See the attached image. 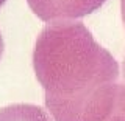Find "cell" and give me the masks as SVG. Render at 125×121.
<instances>
[{"instance_id": "7", "label": "cell", "mask_w": 125, "mask_h": 121, "mask_svg": "<svg viewBox=\"0 0 125 121\" xmlns=\"http://www.w3.org/2000/svg\"><path fill=\"white\" fill-rule=\"evenodd\" d=\"M124 113H125V95H124Z\"/></svg>"}, {"instance_id": "6", "label": "cell", "mask_w": 125, "mask_h": 121, "mask_svg": "<svg viewBox=\"0 0 125 121\" xmlns=\"http://www.w3.org/2000/svg\"><path fill=\"white\" fill-rule=\"evenodd\" d=\"M2 56H3V37L0 33V61H2Z\"/></svg>"}, {"instance_id": "8", "label": "cell", "mask_w": 125, "mask_h": 121, "mask_svg": "<svg viewBox=\"0 0 125 121\" xmlns=\"http://www.w3.org/2000/svg\"><path fill=\"white\" fill-rule=\"evenodd\" d=\"M3 3H5V0H0V6H2V5H3Z\"/></svg>"}, {"instance_id": "3", "label": "cell", "mask_w": 125, "mask_h": 121, "mask_svg": "<svg viewBox=\"0 0 125 121\" xmlns=\"http://www.w3.org/2000/svg\"><path fill=\"white\" fill-rule=\"evenodd\" d=\"M0 121H52V118L39 106L19 103L0 109Z\"/></svg>"}, {"instance_id": "5", "label": "cell", "mask_w": 125, "mask_h": 121, "mask_svg": "<svg viewBox=\"0 0 125 121\" xmlns=\"http://www.w3.org/2000/svg\"><path fill=\"white\" fill-rule=\"evenodd\" d=\"M120 11H122V20L125 25V0H120Z\"/></svg>"}, {"instance_id": "9", "label": "cell", "mask_w": 125, "mask_h": 121, "mask_svg": "<svg viewBox=\"0 0 125 121\" xmlns=\"http://www.w3.org/2000/svg\"><path fill=\"white\" fill-rule=\"evenodd\" d=\"M124 75H125V61H124Z\"/></svg>"}, {"instance_id": "2", "label": "cell", "mask_w": 125, "mask_h": 121, "mask_svg": "<svg viewBox=\"0 0 125 121\" xmlns=\"http://www.w3.org/2000/svg\"><path fill=\"white\" fill-rule=\"evenodd\" d=\"M34 14L44 22L75 20L92 14L106 0H27Z\"/></svg>"}, {"instance_id": "4", "label": "cell", "mask_w": 125, "mask_h": 121, "mask_svg": "<svg viewBox=\"0 0 125 121\" xmlns=\"http://www.w3.org/2000/svg\"><path fill=\"white\" fill-rule=\"evenodd\" d=\"M124 95H125V89H124V93L120 96L119 103H117L116 109L111 112V115L108 116L105 121H125V113H124Z\"/></svg>"}, {"instance_id": "1", "label": "cell", "mask_w": 125, "mask_h": 121, "mask_svg": "<svg viewBox=\"0 0 125 121\" xmlns=\"http://www.w3.org/2000/svg\"><path fill=\"white\" fill-rule=\"evenodd\" d=\"M33 68L55 121H105L125 85L119 64L81 22H50L36 39Z\"/></svg>"}]
</instances>
